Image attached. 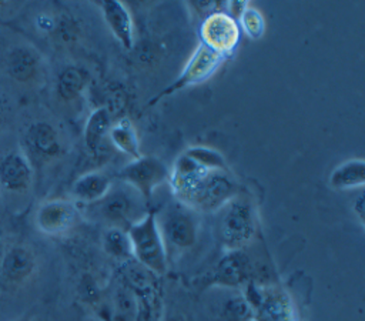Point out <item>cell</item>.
I'll use <instances>...</instances> for the list:
<instances>
[{"mask_svg": "<svg viewBox=\"0 0 365 321\" xmlns=\"http://www.w3.org/2000/svg\"><path fill=\"white\" fill-rule=\"evenodd\" d=\"M257 298L250 305L257 310L258 321H292V311L284 294L255 292Z\"/></svg>", "mask_w": 365, "mask_h": 321, "instance_id": "ac0fdd59", "label": "cell"}, {"mask_svg": "<svg viewBox=\"0 0 365 321\" xmlns=\"http://www.w3.org/2000/svg\"><path fill=\"white\" fill-rule=\"evenodd\" d=\"M225 317L230 321H248L252 317V308L244 297H232L227 301Z\"/></svg>", "mask_w": 365, "mask_h": 321, "instance_id": "4316f807", "label": "cell"}, {"mask_svg": "<svg viewBox=\"0 0 365 321\" xmlns=\"http://www.w3.org/2000/svg\"><path fill=\"white\" fill-rule=\"evenodd\" d=\"M168 184L175 201L194 213L221 210L240 194V184L230 170H208L181 153L173 163Z\"/></svg>", "mask_w": 365, "mask_h": 321, "instance_id": "6da1fadb", "label": "cell"}, {"mask_svg": "<svg viewBox=\"0 0 365 321\" xmlns=\"http://www.w3.org/2000/svg\"><path fill=\"white\" fill-rule=\"evenodd\" d=\"M114 311L115 321H135L138 315L137 295L127 285L117 290L114 297Z\"/></svg>", "mask_w": 365, "mask_h": 321, "instance_id": "d4e9b609", "label": "cell"}, {"mask_svg": "<svg viewBox=\"0 0 365 321\" xmlns=\"http://www.w3.org/2000/svg\"><path fill=\"white\" fill-rule=\"evenodd\" d=\"M200 36L202 44L228 57L235 51L240 43L241 30L238 21L227 11L215 10L202 20Z\"/></svg>", "mask_w": 365, "mask_h": 321, "instance_id": "9c48e42d", "label": "cell"}, {"mask_svg": "<svg viewBox=\"0 0 365 321\" xmlns=\"http://www.w3.org/2000/svg\"><path fill=\"white\" fill-rule=\"evenodd\" d=\"M147 204L137 190L120 181V184H113L103 198L87 207L107 227H117L127 231L131 224L147 214Z\"/></svg>", "mask_w": 365, "mask_h": 321, "instance_id": "7a4b0ae2", "label": "cell"}, {"mask_svg": "<svg viewBox=\"0 0 365 321\" xmlns=\"http://www.w3.org/2000/svg\"><path fill=\"white\" fill-rule=\"evenodd\" d=\"M157 223L167 250H187L194 245L198 233L195 213L178 201L168 204L157 215Z\"/></svg>", "mask_w": 365, "mask_h": 321, "instance_id": "5b68a950", "label": "cell"}, {"mask_svg": "<svg viewBox=\"0 0 365 321\" xmlns=\"http://www.w3.org/2000/svg\"><path fill=\"white\" fill-rule=\"evenodd\" d=\"M328 184L334 190L362 188L365 184V160L349 158L339 163L331 171Z\"/></svg>", "mask_w": 365, "mask_h": 321, "instance_id": "d6986e66", "label": "cell"}, {"mask_svg": "<svg viewBox=\"0 0 365 321\" xmlns=\"http://www.w3.org/2000/svg\"><path fill=\"white\" fill-rule=\"evenodd\" d=\"M37 270L34 251L21 243L11 244L6 248L0 260V277L4 284L19 287L26 284Z\"/></svg>", "mask_w": 365, "mask_h": 321, "instance_id": "4fadbf2b", "label": "cell"}, {"mask_svg": "<svg viewBox=\"0 0 365 321\" xmlns=\"http://www.w3.org/2000/svg\"><path fill=\"white\" fill-rule=\"evenodd\" d=\"M237 21L240 30H242L252 40H259L265 33V19L262 13L252 4H248L244 9Z\"/></svg>", "mask_w": 365, "mask_h": 321, "instance_id": "484cf974", "label": "cell"}, {"mask_svg": "<svg viewBox=\"0 0 365 321\" xmlns=\"http://www.w3.org/2000/svg\"><path fill=\"white\" fill-rule=\"evenodd\" d=\"M61 140L56 127L47 121L33 123L24 133V154L33 163H47L61 153Z\"/></svg>", "mask_w": 365, "mask_h": 321, "instance_id": "7c38bea8", "label": "cell"}, {"mask_svg": "<svg viewBox=\"0 0 365 321\" xmlns=\"http://www.w3.org/2000/svg\"><path fill=\"white\" fill-rule=\"evenodd\" d=\"M111 124L113 120L106 107H97L87 117L84 124V144L93 156H98L101 153V147H104L108 140Z\"/></svg>", "mask_w": 365, "mask_h": 321, "instance_id": "e0dca14e", "label": "cell"}, {"mask_svg": "<svg viewBox=\"0 0 365 321\" xmlns=\"http://www.w3.org/2000/svg\"><path fill=\"white\" fill-rule=\"evenodd\" d=\"M218 221V235L222 245L228 250H244L257 231L255 208L251 200L237 194L221 210Z\"/></svg>", "mask_w": 365, "mask_h": 321, "instance_id": "277c9868", "label": "cell"}, {"mask_svg": "<svg viewBox=\"0 0 365 321\" xmlns=\"http://www.w3.org/2000/svg\"><path fill=\"white\" fill-rule=\"evenodd\" d=\"M108 141L115 150L131 157V160L141 156L138 134L134 123L128 117H121L111 124L108 131Z\"/></svg>", "mask_w": 365, "mask_h": 321, "instance_id": "ffe728a7", "label": "cell"}, {"mask_svg": "<svg viewBox=\"0 0 365 321\" xmlns=\"http://www.w3.org/2000/svg\"><path fill=\"white\" fill-rule=\"evenodd\" d=\"M80 215V210L73 200L48 198L37 205L34 224L40 233L58 237L71 231L78 224Z\"/></svg>", "mask_w": 365, "mask_h": 321, "instance_id": "ba28073f", "label": "cell"}, {"mask_svg": "<svg viewBox=\"0 0 365 321\" xmlns=\"http://www.w3.org/2000/svg\"><path fill=\"white\" fill-rule=\"evenodd\" d=\"M170 167L155 156H140L127 163L117 174L120 181L137 190L148 203L153 193L168 181Z\"/></svg>", "mask_w": 365, "mask_h": 321, "instance_id": "8992f818", "label": "cell"}, {"mask_svg": "<svg viewBox=\"0 0 365 321\" xmlns=\"http://www.w3.org/2000/svg\"><path fill=\"white\" fill-rule=\"evenodd\" d=\"M34 170L23 150H11L0 158V194L24 195L30 193Z\"/></svg>", "mask_w": 365, "mask_h": 321, "instance_id": "30bf717a", "label": "cell"}, {"mask_svg": "<svg viewBox=\"0 0 365 321\" xmlns=\"http://www.w3.org/2000/svg\"><path fill=\"white\" fill-rule=\"evenodd\" d=\"M87 81H88L87 71H84L77 66H67L60 71L57 77V84H56L57 94L64 101H71L83 93V90L87 86Z\"/></svg>", "mask_w": 365, "mask_h": 321, "instance_id": "7402d4cb", "label": "cell"}, {"mask_svg": "<svg viewBox=\"0 0 365 321\" xmlns=\"http://www.w3.org/2000/svg\"><path fill=\"white\" fill-rule=\"evenodd\" d=\"M225 60H227L225 56L211 50L210 47H207L200 41L198 46L194 49L192 54L190 56V58L187 60L180 76L155 100H158L160 97L173 94L181 88L205 83L217 73V70L222 66Z\"/></svg>", "mask_w": 365, "mask_h": 321, "instance_id": "52a82bcc", "label": "cell"}, {"mask_svg": "<svg viewBox=\"0 0 365 321\" xmlns=\"http://www.w3.org/2000/svg\"><path fill=\"white\" fill-rule=\"evenodd\" d=\"M182 153L204 168L230 170L225 157L215 148H211L207 146H190Z\"/></svg>", "mask_w": 365, "mask_h": 321, "instance_id": "cb8c5ba5", "label": "cell"}, {"mask_svg": "<svg viewBox=\"0 0 365 321\" xmlns=\"http://www.w3.org/2000/svg\"><path fill=\"white\" fill-rule=\"evenodd\" d=\"M165 321H185V318L181 314H175L174 312V314H170Z\"/></svg>", "mask_w": 365, "mask_h": 321, "instance_id": "f546056e", "label": "cell"}, {"mask_svg": "<svg viewBox=\"0 0 365 321\" xmlns=\"http://www.w3.org/2000/svg\"><path fill=\"white\" fill-rule=\"evenodd\" d=\"M3 118H4V106H3V103L0 101V126H1V123H3Z\"/></svg>", "mask_w": 365, "mask_h": 321, "instance_id": "4dcf8cb0", "label": "cell"}, {"mask_svg": "<svg viewBox=\"0 0 365 321\" xmlns=\"http://www.w3.org/2000/svg\"><path fill=\"white\" fill-rule=\"evenodd\" d=\"M352 208H354V213L358 215L359 221L364 224V194H359L356 197V200L352 204Z\"/></svg>", "mask_w": 365, "mask_h": 321, "instance_id": "83f0119b", "label": "cell"}, {"mask_svg": "<svg viewBox=\"0 0 365 321\" xmlns=\"http://www.w3.org/2000/svg\"><path fill=\"white\" fill-rule=\"evenodd\" d=\"M133 258L154 275H163L168 268V253L164 245L157 214L154 210H148L147 214L131 224L127 230Z\"/></svg>", "mask_w": 365, "mask_h": 321, "instance_id": "3957f363", "label": "cell"}, {"mask_svg": "<svg viewBox=\"0 0 365 321\" xmlns=\"http://www.w3.org/2000/svg\"><path fill=\"white\" fill-rule=\"evenodd\" d=\"M113 185V180L103 171H88L81 174L71 185L70 195L73 201L84 205L93 204L103 198Z\"/></svg>", "mask_w": 365, "mask_h": 321, "instance_id": "2e32d148", "label": "cell"}, {"mask_svg": "<svg viewBox=\"0 0 365 321\" xmlns=\"http://www.w3.org/2000/svg\"><path fill=\"white\" fill-rule=\"evenodd\" d=\"M124 278L127 287L140 297L150 298L154 294L155 288V280L154 274L144 268L141 264H138L135 260H130L124 263L123 267Z\"/></svg>", "mask_w": 365, "mask_h": 321, "instance_id": "44dd1931", "label": "cell"}, {"mask_svg": "<svg viewBox=\"0 0 365 321\" xmlns=\"http://www.w3.org/2000/svg\"><path fill=\"white\" fill-rule=\"evenodd\" d=\"M101 7V13L106 24L120 44L130 50L134 44V24L128 9L120 0L97 1Z\"/></svg>", "mask_w": 365, "mask_h": 321, "instance_id": "9a60e30c", "label": "cell"}, {"mask_svg": "<svg viewBox=\"0 0 365 321\" xmlns=\"http://www.w3.org/2000/svg\"><path fill=\"white\" fill-rule=\"evenodd\" d=\"M192 6H194L197 10H200L201 13H207V16H208L210 13H212V11H211L212 9L217 7L215 1H192Z\"/></svg>", "mask_w": 365, "mask_h": 321, "instance_id": "f1b7e54d", "label": "cell"}, {"mask_svg": "<svg viewBox=\"0 0 365 321\" xmlns=\"http://www.w3.org/2000/svg\"><path fill=\"white\" fill-rule=\"evenodd\" d=\"M103 250L110 257L123 263L134 260L127 231L117 227H107L103 233Z\"/></svg>", "mask_w": 365, "mask_h": 321, "instance_id": "603a6c76", "label": "cell"}, {"mask_svg": "<svg viewBox=\"0 0 365 321\" xmlns=\"http://www.w3.org/2000/svg\"><path fill=\"white\" fill-rule=\"evenodd\" d=\"M4 68L13 81L31 86L41 78L44 61L36 47L30 44H16L6 53Z\"/></svg>", "mask_w": 365, "mask_h": 321, "instance_id": "8fae6325", "label": "cell"}, {"mask_svg": "<svg viewBox=\"0 0 365 321\" xmlns=\"http://www.w3.org/2000/svg\"><path fill=\"white\" fill-rule=\"evenodd\" d=\"M251 275V261L244 250L227 251V254L218 261L212 282L217 285L235 288L248 281Z\"/></svg>", "mask_w": 365, "mask_h": 321, "instance_id": "5bb4252c", "label": "cell"}]
</instances>
